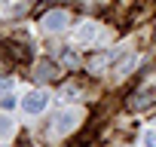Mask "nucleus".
<instances>
[{"label": "nucleus", "instance_id": "obj_8", "mask_svg": "<svg viewBox=\"0 0 156 147\" xmlns=\"http://www.w3.org/2000/svg\"><path fill=\"white\" fill-rule=\"evenodd\" d=\"M12 132H16V120L9 113H0V141H9Z\"/></svg>", "mask_w": 156, "mask_h": 147}, {"label": "nucleus", "instance_id": "obj_4", "mask_svg": "<svg viewBox=\"0 0 156 147\" xmlns=\"http://www.w3.org/2000/svg\"><path fill=\"white\" fill-rule=\"evenodd\" d=\"M98 37H101V25H98V22H92V19H89V22H83L80 28H76V34H73V40L80 43V46H92Z\"/></svg>", "mask_w": 156, "mask_h": 147}, {"label": "nucleus", "instance_id": "obj_12", "mask_svg": "<svg viewBox=\"0 0 156 147\" xmlns=\"http://www.w3.org/2000/svg\"><path fill=\"white\" fill-rule=\"evenodd\" d=\"M9 89H12V83H9V80H3V77H0V95H3V92H9Z\"/></svg>", "mask_w": 156, "mask_h": 147}, {"label": "nucleus", "instance_id": "obj_10", "mask_svg": "<svg viewBox=\"0 0 156 147\" xmlns=\"http://www.w3.org/2000/svg\"><path fill=\"white\" fill-rule=\"evenodd\" d=\"M141 144H144V147H156V126L144 129V138H141Z\"/></svg>", "mask_w": 156, "mask_h": 147}, {"label": "nucleus", "instance_id": "obj_11", "mask_svg": "<svg viewBox=\"0 0 156 147\" xmlns=\"http://www.w3.org/2000/svg\"><path fill=\"white\" fill-rule=\"evenodd\" d=\"M76 92H80V89H76L73 83H67V86H61V101H64V98H70V95H76Z\"/></svg>", "mask_w": 156, "mask_h": 147}, {"label": "nucleus", "instance_id": "obj_6", "mask_svg": "<svg viewBox=\"0 0 156 147\" xmlns=\"http://www.w3.org/2000/svg\"><path fill=\"white\" fill-rule=\"evenodd\" d=\"M55 74H58V67H55V61H52V58H40V61L34 64V77H37V80H43V83H46V80H52Z\"/></svg>", "mask_w": 156, "mask_h": 147}, {"label": "nucleus", "instance_id": "obj_5", "mask_svg": "<svg viewBox=\"0 0 156 147\" xmlns=\"http://www.w3.org/2000/svg\"><path fill=\"white\" fill-rule=\"evenodd\" d=\"M135 67H138V52H126V55L113 64V77H116V80H126Z\"/></svg>", "mask_w": 156, "mask_h": 147}, {"label": "nucleus", "instance_id": "obj_7", "mask_svg": "<svg viewBox=\"0 0 156 147\" xmlns=\"http://www.w3.org/2000/svg\"><path fill=\"white\" fill-rule=\"evenodd\" d=\"M150 95H153V89H141V92H135L132 101H129V107H132V110H144V107H150V104L156 101V98H150Z\"/></svg>", "mask_w": 156, "mask_h": 147}, {"label": "nucleus", "instance_id": "obj_9", "mask_svg": "<svg viewBox=\"0 0 156 147\" xmlns=\"http://www.w3.org/2000/svg\"><path fill=\"white\" fill-rule=\"evenodd\" d=\"M0 107H3V110H12V107H16V92H12V89L0 95Z\"/></svg>", "mask_w": 156, "mask_h": 147}, {"label": "nucleus", "instance_id": "obj_3", "mask_svg": "<svg viewBox=\"0 0 156 147\" xmlns=\"http://www.w3.org/2000/svg\"><path fill=\"white\" fill-rule=\"evenodd\" d=\"M67 22H70V19H67V13H64V9H52V13H46V16L40 19V28H43V31H49V34H58V31H64V28H67Z\"/></svg>", "mask_w": 156, "mask_h": 147}, {"label": "nucleus", "instance_id": "obj_2", "mask_svg": "<svg viewBox=\"0 0 156 147\" xmlns=\"http://www.w3.org/2000/svg\"><path fill=\"white\" fill-rule=\"evenodd\" d=\"M19 104H22V113H28V117H40V113L49 107V95H46L43 89H31V92H25V98H22Z\"/></svg>", "mask_w": 156, "mask_h": 147}, {"label": "nucleus", "instance_id": "obj_1", "mask_svg": "<svg viewBox=\"0 0 156 147\" xmlns=\"http://www.w3.org/2000/svg\"><path fill=\"white\" fill-rule=\"evenodd\" d=\"M80 120H83V113L76 110V107H64V110H58V113L52 117V135H55V138L70 135L76 126H80Z\"/></svg>", "mask_w": 156, "mask_h": 147}, {"label": "nucleus", "instance_id": "obj_13", "mask_svg": "<svg viewBox=\"0 0 156 147\" xmlns=\"http://www.w3.org/2000/svg\"><path fill=\"white\" fill-rule=\"evenodd\" d=\"M0 3H12V0H0Z\"/></svg>", "mask_w": 156, "mask_h": 147}]
</instances>
